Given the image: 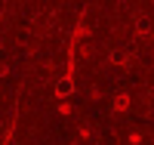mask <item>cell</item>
<instances>
[{"label":"cell","instance_id":"6da1fadb","mask_svg":"<svg viewBox=\"0 0 154 145\" xmlns=\"http://www.w3.org/2000/svg\"><path fill=\"white\" fill-rule=\"evenodd\" d=\"M71 93H74V80H71V77H59V80H56V96L65 99Z\"/></svg>","mask_w":154,"mask_h":145},{"label":"cell","instance_id":"7a4b0ae2","mask_svg":"<svg viewBox=\"0 0 154 145\" xmlns=\"http://www.w3.org/2000/svg\"><path fill=\"white\" fill-rule=\"evenodd\" d=\"M108 59H111V65H126V62H130V49L117 46V49H111V52H108Z\"/></svg>","mask_w":154,"mask_h":145},{"label":"cell","instance_id":"3957f363","mask_svg":"<svg viewBox=\"0 0 154 145\" xmlns=\"http://www.w3.org/2000/svg\"><path fill=\"white\" fill-rule=\"evenodd\" d=\"M136 31H139V34H148V31H151V19H148V16H139V19H136Z\"/></svg>","mask_w":154,"mask_h":145}]
</instances>
